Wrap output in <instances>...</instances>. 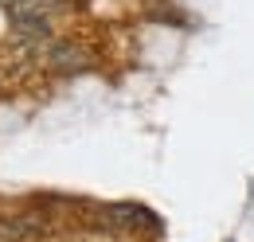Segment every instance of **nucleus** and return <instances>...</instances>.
Here are the masks:
<instances>
[{"mask_svg":"<svg viewBox=\"0 0 254 242\" xmlns=\"http://www.w3.org/2000/svg\"><path fill=\"white\" fill-rule=\"evenodd\" d=\"M0 8L8 12V20H55L66 0H0Z\"/></svg>","mask_w":254,"mask_h":242,"instance_id":"obj_2","label":"nucleus"},{"mask_svg":"<svg viewBox=\"0 0 254 242\" xmlns=\"http://www.w3.org/2000/svg\"><path fill=\"white\" fill-rule=\"evenodd\" d=\"M35 62H43V66L55 70V74H74V70H82V66L90 62V51H86L78 39H51Z\"/></svg>","mask_w":254,"mask_h":242,"instance_id":"obj_1","label":"nucleus"}]
</instances>
